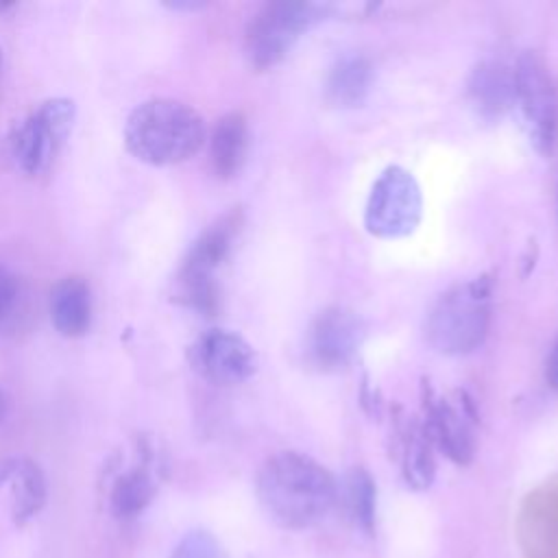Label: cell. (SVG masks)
<instances>
[{"instance_id":"obj_23","label":"cell","mask_w":558,"mask_h":558,"mask_svg":"<svg viewBox=\"0 0 558 558\" xmlns=\"http://www.w3.org/2000/svg\"><path fill=\"white\" fill-rule=\"evenodd\" d=\"M166 7L174 9V11H198V9H205L207 4L198 2V0H174V2H168Z\"/></svg>"},{"instance_id":"obj_12","label":"cell","mask_w":558,"mask_h":558,"mask_svg":"<svg viewBox=\"0 0 558 558\" xmlns=\"http://www.w3.org/2000/svg\"><path fill=\"white\" fill-rule=\"evenodd\" d=\"M466 98L484 120H499L514 105V63L501 57L477 61L466 78Z\"/></svg>"},{"instance_id":"obj_4","label":"cell","mask_w":558,"mask_h":558,"mask_svg":"<svg viewBox=\"0 0 558 558\" xmlns=\"http://www.w3.org/2000/svg\"><path fill=\"white\" fill-rule=\"evenodd\" d=\"M336 13V4L277 0L262 4L248 20L244 31V52L255 70H268L281 63L294 44L327 22Z\"/></svg>"},{"instance_id":"obj_9","label":"cell","mask_w":558,"mask_h":558,"mask_svg":"<svg viewBox=\"0 0 558 558\" xmlns=\"http://www.w3.org/2000/svg\"><path fill=\"white\" fill-rule=\"evenodd\" d=\"M72 120V100L52 98L41 102V107L22 120L11 133V153L17 166L28 174L44 170L65 142Z\"/></svg>"},{"instance_id":"obj_11","label":"cell","mask_w":558,"mask_h":558,"mask_svg":"<svg viewBox=\"0 0 558 558\" xmlns=\"http://www.w3.org/2000/svg\"><path fill=\"white\" fill-rule=\"evenodd\" d=\"M392 434L397 460L405 484L412 490H427L436 477V458L423 421L416 416H408L397 405V412L392 414Z\"/></svg>"},{"instance_id":"obj_13","label":"cell","mask_w":558,"mask_h":558,"mask_svg":"<svg viewBox=\"0 0 558 558\" xmlns=\"http://www.w3.org/2000/svg\"><path fill=\"white\" fill-rule=\"evenodd\" d=\"M0 497L13 523L31 521L46 504V477L39 464L24 456L4 458L0 462Z\"/></svg>"},{"instance_id":"obj_7","label":"cell","mask_w":558,"mask_h":558,"mask_svg":"<svg viewBox=\"0 0 558 558\" xmlns=\"http://www.w3.org/2000/svg\"><path fill=\"white\" fill-rule=\"evenodd\" d=\"M423 425L434 445L453 464L466 466L475 458L477 412L464 390L438 392L429 381L421 384Z\"/></svg>"},{"instance_id":"obj_22","label":"cell","mask_w":558,"mask_h":558,"mask_svg":"<svg viewBox=\"0 0 558 558\" xmlns=\"http://www.w3.org/2000/svg\"><path fill=\"white\" fill-rule=\"evenodd\" d=\"M543 375H545V384L549 386V390H554L558 395V333L554 336V340L549 344V351L545 355Z\"/></svg>"},{"instance_id":"obj_6","label":"cell","mask_w":558,"mask_h":558,"mask_svg":"<svg viewBox=\"0 0 558 558\" xmlns=\"http://www.w3.org/2000/svg\"><path fill=\"white\" fill-rule=\"evenodd\" d=\"M423 218V192L416 177L403 166H388L373 181L364 229L379 240H401L416 231Z\"/></svg>"},{"instance_id":"obj_24","label":"cell","mask_w":558,"mask_h":558,"mask_svg":"<svg viewBox=\"0 0 558 558\" xmlns=\"http://www.w3.org/2000/svg\"><path fill=\"white\" fill-rule=\"evenodd\" d=\"M4 408H7V403H4V395H2V390H0V421L4 418Z\"/></svg>"},{"instance_id":"obj_15","label":"cell","mask_w":558,"mask_h":558,"mask_svg":"<svg viewBox=\"0 0 558 558\" xmlns=\"http://www.w3.org/2000/svg\"><path fill=\"white\" fill-rule=\"evenodd\" d=\"M375 81V70L368 57L351 52L336 59V63L327 72L325 81V98L331 107L338 109H353L360 107Z\"/></svg>"},{"instance_id":"obj_16","label":"cell","mask_w":558,"mask_h":558,"mask_svg":"<svg viewBox=\"0 0 558 558\" xmlns=\"http://www.w3.org/2000/svg\"><path fill=\"white\" fill-rule=\"evenodd\" d=\"M248 155V122L244 113H225L209 135L211 170L220 179H233Z\"/></svg>"},{"instance_id":"obj_17","label":"cell","mask_w":558,"mask_h":558,"mask_svg":"<svg viewBox=\"0 0 558 558\" xmlns=\"http://www.w3.org/2000/svg\"><path fill=\"white\" fill-rule=\"evenodd\" d=\"M50 318L61 336H83L92 320L89 288L81 277H63L50 290Z\"/></svg>"},{"instance_id":"obj_5","label":"cell","mask_w":558,"mask_h":558,"mask_svg":"<svg viewBox=\"0 0 558 558\" xmlns=\"http://www.w3.org/2000/svg\"><path fill=\"white\" fill-rule=\"evenodd\" d=\"M530 146L547 157L558 137V89L545 57L523 50L514 59V105Z\"/></svg>"},{"instance_id":"obj_2","label":"cell","mask_w":558,"mask_h":558,"mask_svg":"<svg viewBox=\"0 0 558 558\" xmlns=\"http://www.w3.org/2000/svg\"><path fill=\"white\" fill-rule=\"evenodd\" d=\"M133 157L150 166H172L196 155L205 142V122L196 109L172 98H153L135 107L124 126Z\"/></svg>"},{"instance_id":"obj_10","label":"cell","mask_w":558,"mask_h":558,"mask_svg":"<svg viewBox=\"0 0 558 558\" xmlns=\"http://www.w3.org/2000/svg\"><path fill=\"white\" fill-rule=\"evenodd\" d=\"M192 371L214 386H238L257 371V353L231 329H207L187 349Z\"/></svg>"},{"instance_id":"obj_20","label":"cell","mask_w":558,"mask_h":558,"mask_svg":"<svg viewBox=\"0 0 558 558\" xmlns=\"http://www.w3.org/2000/svg\"><path fill=\"white\" fill-rule=\"evenodd\" d=\"M168 558H227L218 538L207 530H190Z\"/></svg>"},{"instance_id":"obj_21","label":"cell","mask_w":558,"mask_h":558,"mask_svg":"<svg viewBox=\"0 0 558 558\" xmlns=\"http://www.w3.org/2000/svg\"><path fill=\"white\" fill-rule=\"evenodd\" d=\"M17 296V286H15V277L0 266V318L13 307Z\"/></svg>"},{"instance_id":"obj_19","label":"cell","mask_w":558,"mask_h":558,"mask_svg":"<svg viewBox=\"0 0 558 558\" xmlns=\"http://www.w3.org/2000/svg\"><path fill=\"white\" fill-rule=\"evenodd\" d=\"M155 493H157V480H155V473L150 471V456H144L142 464L116 477L109 493L111 512L118 519L137 517L153 501Z\"/></svg>"},{"instance_id":"obj_3","label":"cell","mask_w":558,"mask_h":558,"mask_svg":"<svg viewBox=\"0 0 558 558\" xmlns=\"http://www.w3.org/2000/svg\"><path fill=\"white\" fill-rule=\"evenodd\" d=\"M493 275L453 283L425 316V340L440 355H469L488 336L493 318Z\"/></svg>"},{"instance_id":"obj_18","label":"cell","mask_w":558,"mask_h":558,"mask_svg":"<svg viewBox=\"0 0 558 558\" xmlns=\"http://www.w3.org/2000/svg\"><path fill=\"white\" fill-rule=\"evenodd\" d=\"M338 501L344 508L347 519L364 534L375 532L377 486L373 475L364 466H351L338 484Z\"/></svg>"},{"instance_id":"obj_1","label":"cell","mask_w":558,"mask_h":558,"mask_svg":"<svg viewBox=\"0 0 558 558\" xmlns=\"http://www.w3.org/2000/svg\"><path fill=\"white\" fill-rule=\"evenodd\" d=\"M255 493L266 517L283 530H307L338 504V480L303 451H279L257 471Z\"/></svg>"},{"instance_id":"obj_25","label":"cell","mask_w":558,"mask_h":558,"mask_svg":"<svg viewBox=\"0 0 558 558\" xmlns=\"http://www.w3.org/2000/svg\"><path fill=\"white\" fill-rule=\"evenodd\" d=\"M0 63H2V52H0Z\"/></svg>"},{"instance_id":"obj_14","label":"cell","mask_w":558,"mask_h":558,"mask_svg":"<svg viewBox=\"0 0 558 558\" xmlns=\"http://www.w3.org/2000/svg\"><path fill=\"white\" fill-rule=\"evenodd\" d=\"M240 225H242L240 209H233L222 218H218L214 225H209L190 246L179 275L214 279L216 268L225 262V257L233 246Z\"/></svg>"},{"instance_id":"obj_8","label":"cell","mask_w":558,"mask_h":558,"mask_svg":"<svg viewBox=\"0 0 558 558\" xmlns=\"http://www.w3.org/2000/svg\"><path fill=\"white\" fill-rule=\"evenodd\" d=\"M364 340V318L344 305H329L314 316L305 331V357L314 368L336 373L353 364Z\"/></svg>"}]
</instances>
